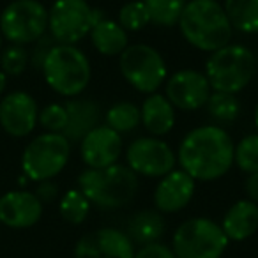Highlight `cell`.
I'll list each match as a JSON object with an SVG mask.
<instances>
[{"instance_id": "12", "label": "cell", "mask_w": 258, "mask_h": 258, "mask_svg": "<svg viewBox=\"0 0 258 258\" xmlns=\"http://www.w3.org/2000/svg\"><path fill=\"white\" fill-rule=\"evenodd\" d=\"M165 96L179 111H198L205 108L212 94L211 83L200 69L184 68L168 76L165 82Z\"/></svg>"}, {"instance_id": "7", "label": "cell", "mask_w": 258, "mask_h": 258, "mask_svg": "<svg viewBox=\"0 0 258 258\" xmlns=\"http://www.w3.org/2000/svg\"><path fill=\"white\" fill-rule=\"evenodd\" d=\"M228 244L221 225L204 216L182 221L172 237L177 258H221Z\"/></svg>"}, {"instance_id": "1", "label": "cell", "mask_w": 258, "mask_h": 258, "mask_svg": "<svg viewBox=\"0 0 258 258\" xmlns=\"http://www.w3.org/2000/svg\"><path fill=\"white\" fill-rule=\"evenodd\" d=\"M235 142L225 127L197 125L187 131L177 147V166L197 182H212L232 170Z\"/></svg>"}, {"instance_id": "20", "label": "cell", "mask_w": 258, "mask_h": 258, "mask_svg": "<svg viewBox=\"0 0 258 258\" xmlns=\"http://www.w3.org/2000/svg\"><path fill=\"white\" fill-rule=\"evenodd\" d=\"M219 225L228 240L233 242L247 240L258 230V205L249 198L237 200L235 204L230 205Z\"/></svg>"}, {"instance_id": "17", "label": "cell", "mask_w": 258, "mask_h": 258, "mask_svg": "<svg viewBox=\"0 0 258 258\" xmlns=\"http://www.w3.org/2000/svg\"><path fill=\"white\" fill-rule=\"evenodd\" d=\"M43 207L32 191H8L0 197V225L16 230L30 228L43 218Z\"/></svg>"}, {"instance_id": "22", "label": "cell", "mask_w": 258, "mask_h": 258, "mask_svg": "<svg viewBox=\"0 0 258 258\" xmlns=\"http://www.w3.org/2000/svg\"><path fill=\"white\" fill-rule=\"evenodd\" d=\"M166 223L165 218L156 209H142L135 212L125 226V235L137 246H149V244L159 242L165 235Z\"/></svg>"}, {"instance_id": "25", "label": "cell", "mask_w": 258, "mask_h": 258, "mask_svg": "<svg viewBox=\"0 0 258 258\" xmlns=\"http://www.w3.org/2000/svg\"><path fill=\"white\" fill-rule=\"evenodd\" d=\"M104 125L118 135L131 133L140 125V106L133 101H118L104 111Z\"/></svg>"}, {"instance_id": "15", "label": "cell", "mask_w": 258, "mask_h": 258, "mask_svg": "<svg viewBox=\"0 0 258 258\" xmlns=\"http://www.w3.org/2000/svg\"><path fill=\"white\" fill-rule=\"evenodd\" d=\"M78 149L80 158L87 168H106L118 163L124 154V142L122 135L108 125L99 124L82 138Z\"/></svg>"}, {"instance_id": "37", "label": "cell", "mask_w": 258, "mask_h": 258, "mask_svg": "<svg viewBox=\"0 0 258 258\" xmlns=\"http://www.w3.org/2000/svg\"><path fill=\"white\" fill-rule=\"evenodd\" d=\"M253 124H254V129H256V133H258V103H256L254 111H253Z\"/></svg>"}, {"instance_id": "34", "label": "cell", "mask_w": 258, "mask_h": 258, "mask_svg": "<svg viewBox=\"0 0 258 258\" xmlns=\"http://www.w3.org/2000/svg\"><path fill=\"white\" fill-rule=\"evenodd\" d=\"M36 197L41 200V204H51L58 198V186L55 180H43V182H37L36 187Z\"/></svg>"}, {"instance_id": "39", "label": "cell", "mask_w": 258, "mask_h": 258, "mask_svg": "<svg viewBox=\"0 0 258 258\" xmlns=\"http://www.w3.org/2000/svg\"><path fill=\"white\" fill-rule=\"evenodd\" d=\"M256 62H258V55H256Z\"/></svg>"}, {"instance_id": "3", "label": "cell", "mask_w": 258, "mask_h": 258, "mask_svg": "<svg viewBox=\"0 0 258 258\" xmlns=\"http://www.w3.org/2000/svg\"><path fill=\"white\" fill-rule=\"evenodd\" d=\"M76 187L94 207L104 211L127 207L135 200L140 179L122 163L106 168H85L76 179Z\"/></svg>"}, {"instance_id": "32", "label": "cell", "mask_w": 258, "mask_h": 258, "mask_svg": "<svg viewBox=\"0 0 258 258\" xmlns=\"http://www.w3.org/2000/svg\"><path fill=\"white\" fill-rule=\"evenodd\" d=\"M55 41L53 37L50 36V34H44L41 39H37L36 43H34V48L32 51H30V66H32L34 69H37V71H41V68H43V62L44 58H46V55L50 53V50L55 46Z\"/></svg>"}, {"instance_id": "2", "label": "cell", "mask_w": 258, "mask_h": 258, "mask_svg": "<svg viewBox=\"0 0 258 258\" xmlns=\"http://www.w3.org/2000/svg\"><path fill=\"white\" fill-rule=\"evenodd\" d=\"M177 27L184 41L204 53L232 43L233 29L218 0H187Z\"/></svg>"}, {"instance_id": "30", "label": "cell", "mask_w": 258, "mask_h": 258, "mask_svg": "<svg viewBox=\"0 0 258 258\" xmlns=\"http://www.w3.org/2000/svg\"><path fill=\"white\" fill-rule=\"evenodd\" d=\"M30 64V55L25 46L9 44L6 50L0 51V69L8 76H20L25 73Z\"/></svg>"}, {"instance_id": "26", "label": "cell", "mask_w": 258, "mask_h": 258, "mask_svg": "<svg viewBox=\"0 0 258 258\" xmlns=\"http://www.w3.org/2000/svg\"><path fill=\"white\" fill-rule=\"evenodd\" d=\"M149 13L151 25L161 27V29H172L177 27L186 8L187 0H142Z\"/></svg>"}, {"instance_id": "38", "label": "cell", "mask_w": 258, "mask_h": 258, "mask_svg": "<svg viewBox=\"0 0 258 258\" xmlns=\"http://www.w3.org/2000/svg\"><path fill=\"white\" fill-rule=\"evenodd\" d=\"M2 44H4V37H2V34H0V51H2Z\"/></svg>"}, {"instance_id": "28", "label": "cell", "mask_w": 258, "mask_h": 258, "mask_svg": "<svg viewBox=\"0 0 258 258\" xmlns=\"http://www.w3.org/2000/svg\"><path fill=\"white\" fill-rule=\"evenodd\" d=\"M233 165L246 175L258 172V133L242 137L233 149Z\"/></svg>"}, {"instance_id": "5", "label": "cell", "mask_w": 258, "mask_h": 258, "mask_svg": "<svg viewBox=\"0 0 258 258\" xmlns=\"http://www.w3.org/2000/svg\"><path fill=\"white\" fill-rule=\"evenodd\" d=\"M43 78L62 97L82 96L92 80V66L85 51L73 44H55L43 62Z\"/></svg>"}, {"instance_id": "9", "label": "cell", "mask_w": 258, "mask_h": 258, "mask_svg": "<svg viewBox=\"0 0 258 258\" xmlns=\"http://www.w3.org/2000/svg\"><path fill=\"white\" fill-rule=\"evenodd\" d=\"M103 13L87 0H55L48 9V34L57 44H76L89 37Z\"/></svg>"}, {"instance_id": "16", "label": "cell", "mask_w": 258, "mask_h": 258, "mask_svg": "<svg viewBox=\"0 0 258 258\" xmlns=\"http://www.w3.org/2000/svg\"><path fill=\"white\" fill-rule=\"evenodd\" d=\"M197 191V180L184 170L175 168L159 179L154 187V209L161 214H175L191 204Z\"/></svg>"}, {"instance_id": "11", "label": "cell", "mask_w": 258, "mask_h": 258, "mask_svg": "<svg viewBox=\"0 0 258 258\" xmlns=\"http://www.w3.org/2000/svg\"><path fill=\"white\" fill-rule=\"evenodd\" d=\"M125 166L138 177L161 179L177 168V154L168 142L158 137H138L124 151Z\"/></svg>"}, {"instance_id": "14", "label": "cell", "mask_w": 258, "mask_h": 258, "mask_svg": "<svg viewBox=\"0 0 258 258\" xmlns=\"http://www.w3.org/2000/svg\"><path fill=\"white\" fill-rule=\"evenodd\" d=\"M135 244L118 228H97L80 237L75 258H135Z\"/></svg>"}, {"instance_id": "8", "label": "cell", "mask_w": 258, "mask_h": 258, "mask_svg": "<svg viewBox=\"0 0 258 258\" xmlns=\"http://www.w3.org/2000/svg\"><path fill=\"white\" fill-rule=\"evenodd\" d=\"M69 140L60 133H43L27 144L22 154L23 175L32 182L53 180L71 158Z\"/></svg>"}, {"instance_id": "19", "label": "cell", "mask_w": 258, "mask_h": 258, "mask_svg": "<svg viewBox=\"0 0 258 258\" xmlns=\"http://www.w3.org/2000/svg\"><path fill=\"white\" fill-rule=\"evenodd\" d=\"M175 122L177 110L165 94L154 92L145 96L140 104V125H144L149 137H166L175 127Z\"/></svg>"}, {"instance_id": "27", "label": "cell", "mask_w": 258, "mask_h": 258, "mask_svg": "<svg viewBox=\"0 0 258 258\" xmlns=\"http://www.w3.org/2000/svg\"><path fill=\"white\" fill-rule=\"evenodd\" d=\"M90 209H92V205L78 187L68 189L58 200V212H60L62 219L68 221L69 225L85 223L90 214Z\"/></svg>"}, {"instance_id": "36", "label": "cell", "mask_w": 258, "mask_h": 258, "mask_svg": "<svg viewBox=\"0 0 258 258\" xmlns=\"http://www.w3.org/2000/svg\"><path fill=\"white\" fill-rule=\"evenodd\" d=\"M6 87H8V75L0 69V94H4Z\"/></svg>"}, {"instance_id": "31", "label": "cell", "mask_w": 258, "mask_h": 258, "mask_svg": "<svg viewBox=\"0 0 258 258\" xmlns=\"http://www.w3.org/2000/svg\"><path fill=\"white\" fill-rule=\"evenodd\" d=\"M37 124L44 129V133H64L68 125V111L64 103H51L39 110Z\"/></svg>"}, {"instance_id": "10", "label": "cell", "mask_w": 258, "mask_h": 258, "mask_svg": "<svg viewBox=\"0 0 258 258\" xmlns=\"http://www.w3.org/2000/svg\"><path fill=\"white\" fill-rule=\"evenodd\" d=\"M46 32L48 9L39 0H13L0 13V34L9 44H34Z\"/></svg>"}, {"instance_id": "6", "label": "cell", "mask_w": 258, "mask_h": 258, "mask_svg": "<svg viewBox=\"0 0 258 258\" xmlns=\"http://www.w3.org/2000/svg\"><path fill=\"white\" fill-rule=\"evenodd\" d=\"M118 71L131 89L145 96L159 92L168 78L165 57L154 46L145 43L129 44L118 55Z\"/></svg>"}, {"instance_id": "18", "label": "cell", "mask_w": 258, "mask_h": 258, "mask_svg": "<svg viewBox=\"0 0 258 258\" xmlns=\"http://www.w3.org/2000/svg\"><path fill=\"white\" fill-rule=\"evenodd\" d=\"M68 111V125L64 129V137L69 144H80L87 133H90L94 127L103 120V110L94 99L85 97H73L64 103Z\"/></svg>"}, {"instance_id": "13", "label": "cell", "mask_w": 258, "mask_h": 258, "mask_svg": "<svg viewBox=\"0 0 258 258\" xmlns=\"http://www.w3.org/2000/svg\"><path fill=\"white\" fill-rule=\"evenodd\" d=\"M39 104L32 94L15 90L0 101V127L13 138H25L37 127Z\"/></svg>"}, {"instance_id": "29", "label": "cell", "mask_w": 258, "mask_h": 258, "mask_svg": "<svg viewBox=\"0 0 258 258\" xmlns=\"http://www.w3.org/2000/svg\"><path fill=\"white\" fill-rule=\"evenodd\" d=\"M117 22L127 34L140 32V30H144L147 25H151L149 13L142 0H129V2H125V4L118 9Z\"/></svg>"}, {"instance_id": "4", "label": "cell", "mask_w": 258, "mask_h": 258, "mask_svg": "<svg viewBox=\"0 0 258 258\" xmlns=\"http://www.w3.org/2000/svg\"><path fill=\"white\" fill-rule=\"evenodd\" d=\"M204 73L214 92L239 94L256 76V53L244 44L230 43L209 53Z\"/></svg>"}, {"instance_id": "24", "label": "cell", "mask_w": 258, "mask_h": 258, "mask_svg": "<svg viewBox=\"0 0 258 258\" xmlns=\"http://www.w3.org/2000/svg\"><path fill=\"white\" fill-rule=\"evenodd\" d=\"M207 115L211 117L212 124L219 127H226L237 122V118L242 113V103L237 97V94L226 92H214L212 90L207 104H205Z\"/></svg>"}, {"instance_id": "23", "label": "cell", "mask_w": 258, "mask_h": 258, "mask_svg": "<svg viewBox=\"0 0 258 258\" xmlns=\"http://www.w3.org/2000/svg\"><path fill=\"white\" fill-rule=\"evenodd\" d=\"M221 6L233 32L258 34V0H223Z\"/></svg>"}, {"instance_id": "35", "label": "cell", "mask_w": 258, "mask_h": 258, "mask_svg": "<svg viewBox=\"0 0 258 258\" xmlns=\"http://www.w3.org/2000/svg\"><path fill=\"white\" fill-rule=\"evenodd\" d=\"M244 191H246V197L258 205V172L246 177V180H244Z\"/></svg>"}, {"instance_id": "21", "label": "cell", "mask_w": 258, "mask_h": 258, "mask_svg": "<svg viewBox=\"0 0 258 258\" xmlns=\"http://www.w3.org/2000/svg\"><path fill=\"white\" fill-rule=\"evenodd\" d=\"M90 43L94 50L103 57H118L125 48L129 46V34L118 25L117 20L111 18H99L90 29Z\"/></svg>"}, {"instance_id": "33", "label": "cell", "mask_w": 258, "mask_h": 258, "mask_svg": "<svg viewBox=\"0 0 258 258\" xmlns=\"http://www.w3.org/2000/svg\"><path fill=\"white\" fill-rule=\"evenodd\" d=\"M135 258H177V256L170 246H165L163 242H154L137 249Z\"/></svg>"}]
</instances>
